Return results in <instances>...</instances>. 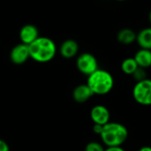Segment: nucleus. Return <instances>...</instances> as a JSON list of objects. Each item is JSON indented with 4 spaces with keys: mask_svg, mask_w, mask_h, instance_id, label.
<instances>
[{
    "mask_svg": "<svg viewBox=\"0 0 151 151\" xmlns=\"http://www.w3.org/2000/svg\"><path fill=\"white\" fill-rule=\"evenodd\" d=\"M104 151H126L122 147H108Z\"/></svg>",
    "mask_w": 151,
    "mask_h": 151,
    "instance_id": "6ab92c4d",
    "label": "nucleus"
},
{
    "mask_svg": "<svg viewBox=\"0 0 151 151\" xmlns=\"http://www.w3.org/2000/svg\"><path fill=\"white\" fill-rule=\"evenodd\" d=\"M149 20H150V22L151 24V11L150 12V13H149Z\"/></svg>",
    "mask_w": 151,
    "mask_h": 151,
    "instance_id": "412c9836",
    "label": "nucleus"
},
{
    "mask_svg": "<svg viewBox=\"0 0 151 151\" xmlns=\"http://www.w3.org/2000/svg\"><path fill=\"white\" fill-rule=\"evenodd\" d=\"M117 39L119 42H120L121 44H132L134 42H136L137 34L130 28H123L118 33Z\"/></svg>",
    "mask_w": 151,
    "mask_h": 151,
    "instance_id": "f8f14e48",
    "label": "nucleus"
},
{
    "mask_svg": "<svg viewBox=\"0 0 151 151\" xmlns=\"http://www.w3.org/2000/svg\"><path fill=\"white\" fill-rule=\"evenodd\" d=\"M76 66L82 74L87 76H89L97 69H99L96 58L88 52H84L77 58Z\"/></svg>",
    "mask_w": 151,
    "mask_h": 151,
    "instance_id": "39448f33",
    "label": "nucleus"
},
{
    "mask_svg": "<svg viewBox=\"0 0 151 151\" xmlns=\"http://www.w3.org/2000/svg\"><path fill=\"white\" fill-rule=\"evenodd\" d=\"M90 118L94 122V124H99L104 126L110 122L111 113L107 107H105L104 105L98 104L91 109Z\"/></svg>",
    "mask_w": 151,
    "mask_h": 151,
    "instance_id": "0eeeda50",
    "label": "nucleus"
},
{
    "mask_svg": "<svg viewBox=\"0 0 151 151\" xmlns=\"http://www.w3.org/2000/svg\"><path fill=\"white\" fill-rule=\"evenodd\" d=\"M102 142L108 147H121L128 137L127 128L118 122H109L104 126L100 135Z\"/></svg>",
    "mask_w": 151,
    "mask_h": 151,
    "instance_id": "f03ea898",
    "label": "nucleus"
},
{
    "mask_svg": "<svg viewBox=\"0 0 151 151\" xmlns=\"http://www.w3.org/2000/svg\"><path fill=\"white\" fill-rule=\"evenodd\" d=\"M30 58L28 45L19 43L15 45L10 52V59L15 65H22Z\"/></svg>",
    "mask_w": 151,
    "mask_h": 151,
    "instance_id": "423d86ee",
    "label": "nucleus"
},
{
    "mask_svg": "<svg viewBox=\"0 0 151 151\" xmlns=\"http://www.w3.org/2000/svg\"><path fill=\"white\" fill-rule=\"evenodd\" d=\"M79 51V44L75 40L67 39L62 42L59 48L60 55L65 58H74Z\"/></svg>",
    "mask_w": 151,
    "mask_h": 151,
    "instance_id": "1a4fd4ad",
    "label": "nucleus"
},
{
    "mask_svg": "<svg viewBox=\"0 0 151 151\" xmlns=\"http://www.w3.org/2000/svg\"><path fill=\"white\" fill-rule=\"evenodd\" d=\"M103 129H104V126L102 125H99V124H94L93 126V132L98 135H101L102 132H103Z\"/></svg>",
    "mask_w": 151,
    "mask_h": 151,
    "instance_id": "f3484780",
    "label": "nucleus"
},
{
    "mask_svg": "<svg viewBox=\"0 0 151 151\" xmlns=\"http://www.w3.org/2000/svg\"><path fill=\"white\" fill-rule=\"evenodd\" d=\"M29 48L30 58L38 63H48L51 61L57 54L55 42L46 36H39L33 42Z\"/></svg>",
    "mask_w": 151,
    "mask_h": 151,
    "instance_id": "f257e3e1",
    "label": "nucleus"
},
{
    "mask_svg": "<svg viewBox=\"0 0 151 151\" xmlns=\"http://www.w3.org/2000/svg\"><path fill=\"white\" fill-rule=\"evenodd\" d=\"M94 96L93 91L87 84L77 86L73 91V98L78 104H84Z\"/></svg>",
    "mask_w": 151,
    "mask_h": 151,
    "instance_id": "9d476101",
    "label": "nucleus"
},
{
    "mask_svg": "<svg viewBox=\"0 0 151 151\" xmlns=\"http://www.w3.org/2000/svg\"><path fill=\"white\" fill-rule=\"evenodd\" d=\"M0 151H10V147L8 143L2 139H0Z\"/></svg>",
    "mask_w": 151,
    "mask_h": 151,
    "instance_id": "a211bd4d",
    "label": "nucleus"
},
{
    "mask_svg": "<svg viewBox=\"0 0 151 151\" xmlns=\"http://www.w3.org/2000/svg\"><path fill=\"white\" fill-rule=\"evenodd\" d=\"M133 77L134 78V80H136V81H141L147 79L145 69L142 68V67H138L136 69V71L133 73Z\"/></svg>",
    "mask_w": 151,
    "mask_h": 151,
    "instance_id": "dca6fc26",
    "label": "nucleus"
},
{
    "mask_svg": "<svg viewBox=\"0 0 151 151\" xmlns=\"http://www.w3.org/2000/svg\"><path fill=\"white\" fill-rule=\"evenodd\" d=\"M117 1H120V2H122V1H127V0H117Z\"/></svg>",
    "mask_w": 151,
    "mask_h": 151,
    "instance_id": "4be33fe9",
    "label": "nucleus"
},
{
    "mask_svg": "<svg viewBox=\"0 0 151 151\" xmlns=\"http://www.w3.org/2000/svg\"><path fill=\"white\" fill-rule=\"evenodd\" d=\"M135 59L139 67L149 68L151 66V50L147 49H140L134 55Z\"/></svg>",
    "mask_w": 151,
    "mask_h": 151,
    "instance_id": "9b49d317",
    "label": "nucleus"
},
{
    "mask_svg": "<svg viewBox=\"0 0 151 151\" xmlns=\"http://www.w3.org/2000/svg\"><path fill=\"white\" fill-rule=\"evenodd\" d=\"M105 149L104 146L97 142H88L86 147H85V151H104Z\"/></svg>",
    "mask_w": 151,
    "mask_h": 151,
    "instance_id": "2eb2a0df",
    "label": "nucleus"
},
{
    "mask_svg": "<svg viewBox=\"0 0 151 151\" xmlns=\"http://www.w3.org/2000/svg\"><path fill=\"white\" fill-rule=\"evenodd\" d=\"M138 67L139 66L134 58H127L121 63V70L127 75H133Z\"/></svg>",
    "mask_w": 151,
    "mask_h": 151,
    "instance_id": "4468645a",
    "label": "nucleus"
},
{
    "mask_svg": "<svg viewBox=\"0 0 151 151\" xmlns=\"http://www.w3.org/2000/svg\"><path fill=\"white\" fill-rule=\"evenodd\" d=\"M134 101L143 106L151 105V80L145 79L137 81L133 88Z\"/></svg>",
    "mask_w": 151,
    "mask_h": 151,
    "instance_id": "20e7f679",
    "label": "nucleus"
},
{
    "mask_svg": "<svg viewBox=\"0 0 151 151\" xmlns=\"http://www.w3.org/2000/svg\"><path fill=\"white\" fill-rule=\"evenodd\" d=\"M136 42L141 49H147L151 50V27H146L137 34Z\"/></svg>",
    "mask_w": 151,
    "mask_h": 151,
    "instance_id": "ddd939ff",
    "label": "nucleus"
},
{
    "mask_svg": "<svg viewBox=\"0 0 151 151\" xmlns=\"http://www.w3.org/2000/svg\"><path fill=\"white\" fill-rule=\"evenodd\" d=\"M19 36L21 43L30 45L39 37V30L35 25L26 24L20 28Z\"/></svg>",
    "mask_w": 151,
    "mask_h": 151,
    "instance_id": "6e6552de",
    "label": "nucleus"
},
{
    "mask_svg": "<svg viewBox=\"0 0 151 151\" xmlns=\"http://www.w3.org/2000/svg\"><path fill=\"white\" fill-rule=\"evenodd\" d=\"M87 85L93 91L94 95L104 96L111 91L114 87V79L111 73L104 69H97L88 76Z\"/></svg>",
    "mask_w": 151,
    "mask_h": 151,
    "instance_id": "7ed1b4c3",
    "label": "nucleus"
},
{
    "mask_svg": "<svg viewBox=\"0 0 151 151\" xmlns=\"http://www.w3.org/2000/svg\"><path fill=\"white\" fill-rule=\"evenodd\" d=\"M138 151H151V147H150V146H144V147L141 148Z\"/></svg>",
    "mask_w": 151,
    "mask_h": 151,
    "instance_id": "aec40b11",
    "label": "nucleus"
}]
</instances>
